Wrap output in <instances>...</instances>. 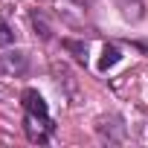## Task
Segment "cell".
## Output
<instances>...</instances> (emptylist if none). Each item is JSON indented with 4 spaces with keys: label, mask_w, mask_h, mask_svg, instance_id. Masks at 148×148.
Wrapping results in <instances>:
<instances>
[{
    "label": "cell",
    "mask_w": 148,
    "mask_h": 148,
    "mask_svg": "<svg viewBox=\"0 0 148 148\" xmlns=\"http://www.w3.org/2000/svg\"><path fill=\"white\" fill-rule=\"evenodd\" d=\"M55 12L67 26H84L90 18V0H55Z\"/></svg>",
    "instance_id": "6da1fadb"
},
{
    "label": "cell",
    "mask_w": 148,
    "mask_h": 148,
    "mask_svg": "<svg viewBox=\"0 0 148 148\" xmlns=\"http://www.w3.org/2000/svg\"><path fill=\"white\" fill-rule=\"evenodd\" d=\"M23 131H26V136H29V142H47L49 136H52V131H55V125H52V119H49V113H29L26 110V119H23Z\"/></svg>",
    "instance_id": "7a4b0ae2"
},
{
    "label": "cell",
    "mask_w": 148,
    "mask_h": 148,
    "mask_svg": "<svg viewBox=\"0 0 148 148\" xmlns=\"http://www.w3.org/2000/svg\"><path fill=\"white\" fill-rule=\"evenodd\" d=\"M26 70H29V58H26V52L12 49V52H3V55H0V76L18 79V76H23Z\"/></svg>",
    "instance_id": "3957f363"
},
{
    "label": "cell",
    "mask_w": 148,
    "mask_h": 148,
    "mask_svg": "<svg viewBox=\"0 0 148 148\" xmlns=\"http://www.w3.org/2000/svg\"><path fill=\"white\" fill-rule=\"evenodd\" d=\"M21 99H23V108L29 113H47V102H44V96L38 90H23Z\"/></svg>",
    "instance_id": "277c9868"
},
{
    "label": "cell",
    "mask_w": 148,
    "mask_h": 148,
    "mask_svg": "<svg viewBox=\"0 0 148 148\" xmlns=\"http://www.w3.org/2000/svg\"><path fill=\"white\" fill-rule=\"evenodd\" d=\"M122 18L125 21H139L145 12H142V3H139V0H122Z\"/></svg>",
    "instance_id": "5b68a950"
},
{
    "label": "cell",
    "mask_w": 148,
    "mask_h": 148,
    "mask_svg": "<svg viewBox=\"0 0 148 148\" xmlns=\"http://www.w3.org/2000/svg\"><path fill=\"white\" fill-rule=\"evenodd\" d=\"M119 58H122V55H119V47L108 44V47H105V52H102V61H99V70H102V73H105V70H110L113 64H119Z\"/></svg>",
    "instance_id": "8992f818"
},
{
    "label": "cell",
    "mask_w": 148,
    "mask_h": 148,
    "mask_svg": "<svg viewBox=\"0 0 148 148\" xmlns=\"http://www.w3.org/2000/svg\"><path fill=\"white\" fill-rule=\"evenodd\" d=\"M32 26H35V32H38L41 38H52V29H49V23L44 21V15L32 12Z\"/></svg>",
    "instance_id": "52a82bcc"
},
{
    "label": "cell",
    "mask_w": 148,
    "mask_h": 148,
    "mask_svg": "<svg viewBox=\"0 0 148 148\" xmlns=\"http://www.w3.org/2000/svg\"><path fill=\"white\" fill-rule=\"evenodd\" d=\"M64 49L76 52V58H79V61H87V47H84V44H79V41H70V38H67V41H64Z\"/></svg>",
    "instance_id": "ba28073f"
},
{
    "label": "cell",
    "mask_w": 148,
    "mask_h": 148,
    "mask_svg": "<svg viewBox=\"0 0 148 148\" xmlns=\"http://www.w3.org/2000/svg\"><path fill=\"white\" fill-rule=\"evenodd\" d=\"M12 41H15V32H12L3 21H0V47H9Z\"/></svg>",
    "instance_id": "9c48e42d"
}]
</instances>
